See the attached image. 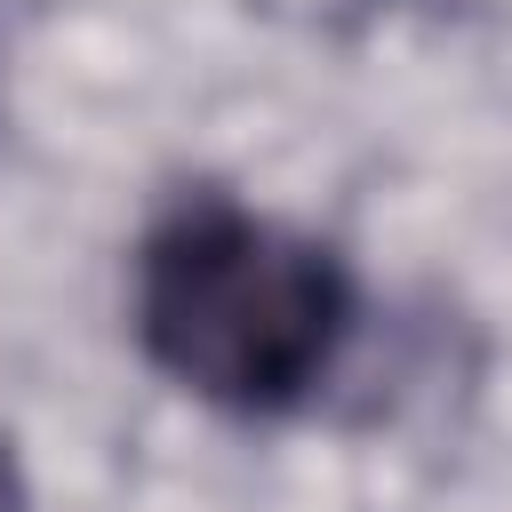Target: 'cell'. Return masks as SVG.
Instances as JSON below:
<instances>
[{
  "mask_svg": "<svg viewBox=\"0 0 512 512\" xmlns=\"http://www.w3.org/2000/svg\"><path fill=\"white\" fill-rule=\"evenodd\" d=\"M0 512H32V496H24V472H16V456H8V440H0Z\"/></svg>",
  "mask_w": 512,
  "mask_h": 512,
  "instance_id": "2",
  "label": "cell"
},
{
  "mask_svg": "<svg viewBox=\"0 0 512 512\" xmlns=\"http://www.w3.org/2000/svg\"><path fill=\"white\" fill-rule=\"evenodd\" d=\"M128 312L144 360L176 392L224 416H288L336 376L360 288L328 240L232 192H184L136 240Z\"/></svg>",
  "mask_w": 512,
  "mask_h": 512,
  "instance_id": "1",
  "label": "cell"
}]
</instances>
